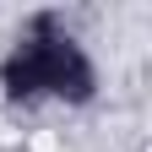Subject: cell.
<instances>
[{
  "label": "cell",
  "mask_w": 152,
  "mask_h": 152,
  "mask_svg": "<svg viewBox=\"0 0 152 152\" xmlns=\"http://www.w3.org/2000/svg\"><path fill=\"white\" fill-rule=\"evenodd\" d=\"M0 98L11 109H87L98 98V60L54 11H33L11 38V49L0 54Z\"/></svg>",
  "instance_id": "obj_1"
}]
</instances>
